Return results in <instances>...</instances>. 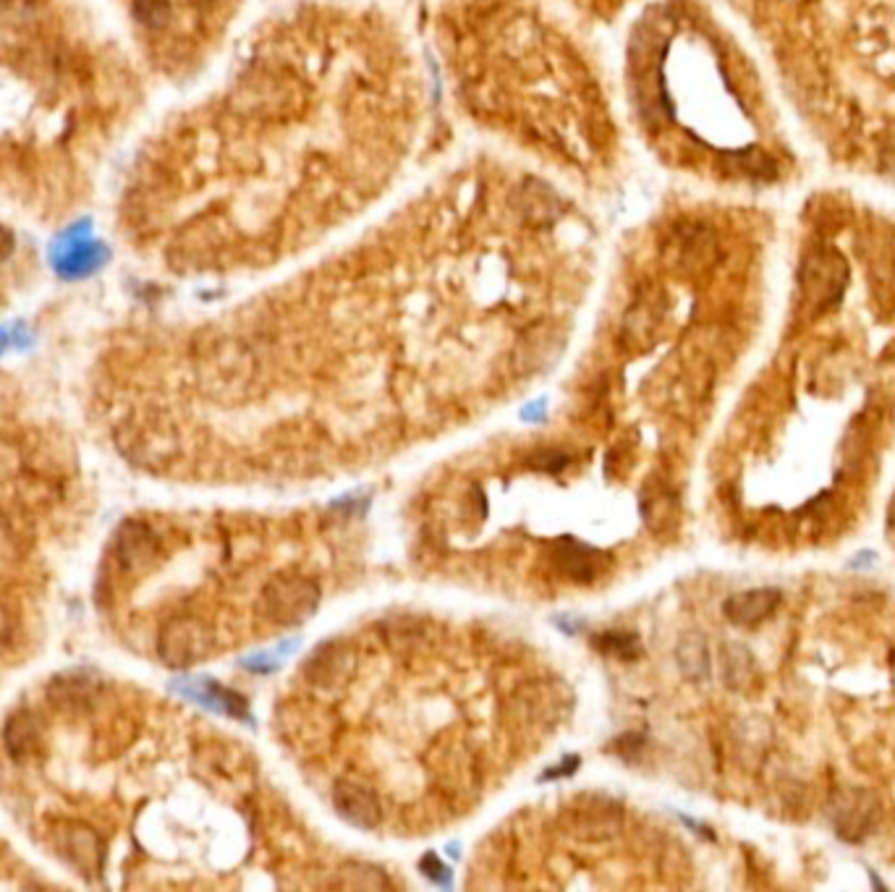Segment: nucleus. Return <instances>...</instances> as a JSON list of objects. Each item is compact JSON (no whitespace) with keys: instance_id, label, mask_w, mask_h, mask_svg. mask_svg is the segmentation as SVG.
I'll list each match as a JSON object with an SVG mask.
<instances>
[{"instance_id":"nucleus-14","label":"nucleus","mask_w":895,"mask_h":892,"mask_svg":"<svg viewBox=\"0 0 895 892\" xmlns=\"http://www.w3.org/2000/svg\"><path fill=\"white\" fill-rule=\"evenodd\" d=\"M8 754L14 756L16 762H29L42 754L45 738H42L40 720L32 712H16L6 722V733H3Z\"/></svg>"},{"instance_id":"nucleus-11","label":"nucleus","mask_w":895,"mask_h":892,"mask_svg":"<svg viewBox=\"0 0 895 892\" xmlns=\"http://www.w3.org/2000/svg\"><path fill=\"white\" fill-rule=\"evenodd\" d=\"M118 443L126 456L139 461L142 466H158L171 456L168 429H160L155 424H129L126 429H121Z\"/></svg>"},{"instance_id":"nucleus-18","label":"nucleus","mask_w":895,"mask_h":892,"mask_svg":"<svg viewBox=\"0 0 895 892\" xmlns=\"http://www.w3.org/2000/svg\"><path fill=\"white\" fill-rule=\"evenodd\" d=\"M678 662L689 678H704L707 675V647L699 636H686L678 644Z\"/></svg>"},{"instance_id":"nucleus-1","label":"nucleus","mask_w":895,"mask_h":892,"mask_svg":"<svg viewBox=\"0 0 895 892\" xmlns=\"http://www.w3.org/2000/svg\"><path fill=\"white\" fill-rule=\"evenodd\" d=\"M380 0H283L186 126L184 270L262 273L315 257L404 191L430 129V76Z\"/></svg>"},{"instance_id":"nucleus-9","label":"nucleus","mask_w":895,"mask_h":892,"mask_svg":"<svg viewBox=\"0 0 895 892\" xmlns=\"http://www.w3.org/2000/svg\"><path fill=\"white\" fill-rule=\"evenodd\" d=\"M351 673H354V649L346 641H333L320 647L304 668V678L322 691L338 688L349 681Z\"/></svg>"},{"instance_id":"nucleus-15","label":"nucleus","mask_w":895,"mask_h":892,"mask_svg":"<svg viewBox=\"0 0 895 892\" xmlns=\"http://www.w3.org/2000/svg\"><path fill=\"white\" fill-rule=\"evenodd\" d=\"M780 602L778 589H752V592H741L725 602V615L733 623H759L767 615L773 613Z\"/></svg>"},{"instance_id":"nucleus-10","label":"nucleus","mask_w":895,"mask_h":892,"mask_svg":"<svg viewBox=\"0 0 895 892\" xmlns=\"http://www.w3.org/2000/svg\"><path fill=\"white\" fill-rule=\"evenodd\" d=\"M110 259V249L100 241L82 239L74 244H53V267L55 273L66 280H79L95 275L103 270Z\"/></svg>"},{"instance_id":"nucleus-2","label":"nucleus","mask_w":895,"mask_h":892,"mask_svg":"<svg viewBox=\"0 0 895 892\" xmlns=\"http://www.w3.org/2000/svg\"><path fill=\"white\" fill-rule=\"evenodd\" d=\"M427 40L456 116L487 150L587 202L623 189L629 129L587 21L555 0H432Z\"/></svg>"},{"instance_id":"nucleus-23","label":"nucleus","mask_w":895,"mask_h":892,"mask_svg":"<svg viewBox=\"0 0 895 892\" xmlns=\"http://www.w3.org/2000/svg\"><path fill=\"white\" fill-rule=\"evenodd\" d=\"M8 343H11V333H8L6 327H0V356L6 354Z\"/></svg>"},{"instance_id":"nucleus-19","label":"nucleus","mask_w":895,"mask_h":892,"mask_svg":"<svg viewBox=\"0 0 895 892\" xmlns=\"http://www.w3.org/2000/svg\"><path fill=\"white\" fill-rule=\"evenodd\" d=\"M644 518L650 521L652 529H663L668 521L676 518V500L670 498L668 492L644 498Z\"/></svg>"},{"instance_id":"nucleus-16","label":"nucleus","mask_w":895,"mask_h":892,"mask_svg":"<svg viewBox=\"0 0 895 892\" xmlns=\"http://www.w3.org/2000/svg\"><path fill=\"white\" fill-rule=\"evenodd\" d=\"M553 563L563 576H568V579L589 581L595 579L597 571H600L602 558L595 550H589V547L579 545V542L566 539V542H561V545L555 547Z\"/></svg>"},{"instance_id":"nucleus-8","label":"nucleus","mask_w":895,"mask_h":892,"mask_svg":"<svg viewBox=\"0 0 895 892\" xmlns=\"http://www.w3.org/2000/svg\"><path fill=\"white\" fill-rule=\"evenodd\" d=\"M621 806L605 796H581L568 814V824L576 835L587 840L610 838L621 827Z\"/></svg>"},{"instance_id":"nucleus-5","label":"nucleus","mask_w":895,"mask_h":892,"mask_svg":"<svg viewBox=\"0 0 895 892\" xmlns=\"http://www.w3.org/2000/svg\"><path fill=\"white\" fill-rule=\"evenodd\" d=\"M848 283L846 259L835 249H817L807 254L799 270L801 296L814 312L820 314L825 309L835 307L841 301Z\"/></svg>"},{"instance_id":"nucleus-6","label":"nucleus","mask_w":895,"mask_h":892,"mask_svg":"<svg viewBox=\"0 0 895 892\" xmlns=\"http://www.w3.org/2000/svg\"><path fill=\"white\" fill-rule=\"evenodd\" d=\"M160 560V539L144 521H126L108 550V571L116 579H134Z\"/></svg>"},{"instance_id":"nucleus-17","label":"nucleus","mask_w":895,"mask_h":892,"mask_svg":"<svg viewBox=\"0 0 895 892\" xmlns=\"http://www.w3.org/2000/svg\"><path fill=\"white\" fill-rule=\"evenodd\" d=\"M571 14L587 21L589 27H608L613 21L626 19L636 0H555Z\"/></svg>"},{"instance_id":"nucleus-3","label":"nucleus","mask_w":895,"mask_h":892,"mask_svg":"<svg viewBox=\"0 0 895 892\" xmlns=\"http://www.w3.org/2000/svg\"><path fill=\"white\" fill-rule=\"evenodd\" d=\"M626 129L660 165L731 178L738 152L733 61L694 0H650L629 19L618 53ZM752 147V144H749Z\"/></svg>"},{"instance_id":"nucleus-12","label":"nucleus","mask_w":895,"mask_h":892,"mask_svg":"<svg viewBox=\"0 0 895 892\" xmlns=\"http://www.w3.org/2000/svg\"><path fill=\"white\" fill-rule=\"evenodd\" d=\"M335 809L341 811V817L346 822H351L354 827H362V830H372L377 824L383 822V809H380V801L375 798V793L359 783H338L333 793Z\"/></svg>"},{"instance_id":"nucleus-21","label":"nucleus","mask_w":895,"mask_h":892,"mask_svg":"<svg viewBox=\"0 0 895 892\" xmlns=\"http://www.w3.org/2000/svg\"><path fill=\"white\" fill-rule=\"evenodd\" d=\"M14 249H16L14 233H11V231H8V228H3V225H0V262H3V259L11 257V254H14Z\"/></svg>"},{"instance_id":"nucleus-20","label":"nucleus","mask_w":895,"mask_h":892,"mask_svg":"<svg viewBox=\"0 0 895 892\" xmlns=\"http://www.w3.org/2000/svg\"><path fill=\"white\" fill-rule=\"evenodd\" d=\"M14 626H16L14 615H11V610H8V607L3 605V602H0V652H3V649H6L8 644H11V636H14Z\"/></svg>"},{"instance_id":"nucleus-4","label":"nucleus","mask_w":895,"mask_h":892,"mask_svg":"<svg viewBox=\"0 0 895 892\" xmlns=\"http://www.w3.org/2000/svg\"><path fill=\"white\" fill-rule=\"evenodd\" d=\"M260 605L265 618L275 626H301L320 605V586L304 576H275L262 589Z\"/></svg>"},{"instance_id":"nucleus-7","label":"nucleus","mask_w":895,"mask_h":892,"mask_svg":"<svg viewBox=\"0 0 895 892\" xmlns=\"http://www.w3.org/2000/svg\"><path fill=\"white\" fill-rule=\"evenodd\" d=\"M212 647H215V636L210 626L197 618H173L160 628L158 654L171 668L197 665L210 657Z\"/></svg>"},{"instance_id":"nucleus-13","label":"nucleus","mask_w":895,"mask_h":892,"mask_svg":"<svg viewBox=\"0 0 895 892\" xmlns=\"http://www.w3.org/2000/svg\"><path fill=\"white\" fill-rule=\"evenodd\" d=\"M58 848L82 872H95L97 866H100V856H103L100 838L89 827L76 822L63 824V830L58 832Z\"/></svg>"},{"instance_id":"nucleus-22","label":"nucleus","mask_w":895,"mask_h":892,"mask_svg":"<svg viewBox=\"0 0 895 892\" xmlns=\"http://www.w3.org/2000/svg\"><path fill=\"white\" fill-rule=\"evenodd\" d=\"M875 563V552H859L856 560H851V568H864V566H872Z\"/></svg>"}]
</instances>
